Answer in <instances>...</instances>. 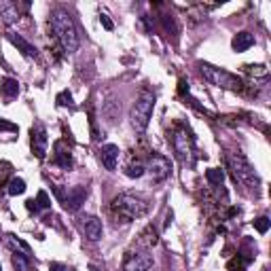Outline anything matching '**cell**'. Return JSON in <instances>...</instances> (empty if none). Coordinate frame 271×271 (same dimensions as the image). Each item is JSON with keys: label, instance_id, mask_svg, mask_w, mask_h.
<instances>
[{"label": "cell", "instance_id": "cell-4", "mask_svg": "<svg viewBox=\"0 0 271 271\" xmlns=\"http://www.w3.org/2000/svg\"><path fill=\"white\" fill-rule=\"evenodd\" d=\"M199 70H201L203 77H206L210 83L216 85V87H222V89H229V91H244V89H246L244 81L240 77H235V74L227 72L225 68H216L212 64L201 62L199 64Z\"/></svg>", "mask_w": 271, "mask_h": 271}, {"label": "cell", "instance_id": "cell-2", "mask_svg": "<svg viewBox=\"0 0 271 271\" xmlns=\"http://www.w3.org/2000/svg\"><path fill=\"white\" fill-rule=\"evenodd\" d=\"M110 210L114 216H119V218H123L127 222V220H136V218H140V216H144L148 212V203H146V199L138 197V195L125 193V195H119V197L112 199Z\"/></svg>", "mask_w": 271, "mask_h": 271}, {"label": "cell", "instance_id": "cell-13", "mask_svg": "<svg viewBox=\"0 0 271 271\" xmlns=\"http://www.w3.org/2000/svg\"><path fill=\"white\" fill-rule=\"evenodd\" d=\"M6 38H9L11 40V43L13 45H15L17 47V49L19 51H22L24 53V55H28V57H34V55H36V47H34L32 43H28V40H26L24 36H19V34L17 32H13V30H9V32H6Z\"/></svg>", "mask_w": 271, "mask_h": 271}, {"label": "cell", "instance_id": "cell-21", "mask_svg": "<svg viewBox=\"0 0 271 271\" xmlns=\"http://www.w3.org/2000/svg\"><path fill=\"white\" fill-rule=\"evenodd\" d=\"M206 178H208V182L212 187H220L222 180H225V172H222V169H218V167H210L208 172H206Z\"/></svg>", "mask_w": 271, "mask_h": 271}, {"label": "cell", "instance_id": "cell-22", "mask_svg": "<svg viewBox=\"0 0 271 271\" xmlns=\"http://www.w3.org/2000/svg\"><path fill=\"white\" fill-rule=\"evenodd\" d=\"M125 176H127V178H140V176H144V165H142L140 161L130 163L125 167Z\"/></svg>", "mask_w": 271, "mask_h": 271}, {"label": "cell", "instance_id": "cell-7", "mask_svg": "<svg viewBox=\"0 0 271 271\" xmlns=\"http://www.w3.org/2000/svg\"><path fill=\"white\" fill-rule=\"evenodd\" d=\"M144 172H148L153 182H161L172 174V163H169V159L165 157V155L153 153L151 159H148V163L144 165Z\"/></svg>", "mask_w": 271, "mask_h": 271}, {"label": "cell", "instance_id": "cell-5", "mask_svg": "<svg viewBox=\"0 0 271 271\" xmlns=\"http://www.w3.org/2000/svg\"><path fill=\"white\" fill-rule=\"evenodd\" d=\"M172 146H174V153L182 165L195 163V138L185 125H178L172 132Z\"/></svg>", "mask_w": 271, "mask_h": 271}, {"label": "cell", "instance_id": "cell-9", "mask_svg": "<svg viewBox=\"0 0 271 271\" xmlns=\"http://www.w3.org/2000/svg\"><path fill=\"white\" fill-rule=\"evenodd\" d=\"M30 146L36 159L47 157V146H49V138H47V130L43 123H36L30 132Z\"/></svg>", "mask_w": 271, "mask_h": 271}, {"label": "cell", "instance_id": "cell-20", "mask_svg": "<svg viewBox=\"0 0 271 271\" xmlns=\"http://www.w3.org/2000/svg\"><path fill=\"white\" fill-rule=\"evenodd\" d=\"M11 263H13V267H15V271H30V259H28V254H24V252H13Z\"/></svg>", "mask_w": 271, "mask_h": 271}, {"label": "cell", "instance_id": "cell-6", "mask_svg": "<svg viewBox=\"0 0 271 271\" xmlns=\"http://www.w3.org/2000/svg\"><path fill=\"white\" fill-rule=\"evenodd\" d=\"M153 110H155V96L153 93H142V96L134 102L132 110H130V123L136 132H144L148 123H151V117H153Z\"/></svg>", "mask_w": 271, "mask_h": 271}, {"label": "cell", "instance_id": "cell-8", "mask_svg": "<svg viewBox=\"0 0 271 271\" xmlns=\"http://www.w3.org/2000/svg\"><path fill=\"white\" fill-rule=\"evenodd\" d=\"M53 191H55L57 199L64 203V208L68 210V212H77L87 199V189L85 187H72V189H68V191H62V189L55 187Z\"/></svg>", "mask_w": 271, "mask_h": 271}, {"label": "cell", "instance_id": "cell-1", "mask_svg": "<svg viewBox=\"0 0 271 271\" xmlns=\"http://www.w3.org/2000/svg\"><path fill=\"white\" fill-rule=\"evenodd\" d=\"M49 26L53 34H55L57 43L62 45V49L66 53H74L79 49V34H77V26H74V19L70 17V13L64 9H55L51 11L49 15Z\"/></svg>", "mask_w": 271, "mask_h": 271}, {"label": "cell", "instance_id": "cell-27", "mask_svg": "<svg viewBox=\"0 0 271 271\" xmlns=\"http://www.w3.org/2000/svg\"><path fill=\"white\" fill-rule=\"evenodd\" d=\"M178 93H180V96L189 93V83H187L185 79H180V81H178Z\"/></svg>", "mask_w": 271, "mask_h": 271}, {"label": "cell", "instance_id": "cell-15", "mask_svg": "<svg viewBox=\"0 0 271 271\" xmlns=\"http://www.w3.org/2000/svg\"><path fill=\"white\" fill-rule=\"evenodd\" d=\"M252 45H254V34H250V32H237L231 40V47H233L235 53L248 51Z\"/></svg>", "mask_w": 271, "mask_h": 271}, {"label": "cell", "instance_id": "cell-10", "mask_svg": "<svg viewBox=\"0 0 271 271\" xmlns=\"http://www.w3.org/2000/svg\"><path fill=\"white\" fill-rule=\"evenodd\" d=\"M151 267H153V254L148 252H132L123 261V271H148Z\"/></svg>", "mask_w": 271, "mask_h": 271}, {"label": "cell", "instance_id": "cell-28", "mask_svg": "<svg viewBox=\"0 0 271 271\" xmlns=\"http://www.w3.org/2000/svg\"><path fill=\"white\" fill-rule=\"evenodd\" d=\"M100 22H102V26H104L106 30H112V28H114L112 22H110V19H108V15H104V13H102V15H100Z\"/></svg>", "mask_w": 271, "mask_h": 271}, {"label": "cell", "instance_id": "cell-18", "mask_svg": "<svg viewBox=\"0 0 271 271\" xmlns=\"http://www.w3.org/2000/svg\"><path fill=\"white\" fill-rule=\"evenodd\" d=\"M250 261H252V256H244V254H237V256H233L231 261H229V265H227V269L229 271H246V267L250 265Z\"/></svg>", "mask_w": 271, "mask_h": 271}, {"label": "cell", "instance_id": "cell-3", "mask_svg": "<svg viewBox=\"0 0 271 271\" xmlns=\"http://www.w3.org/2000/svg\"><path fill=\"white\" fill-rule=\"evenodd\" d=\"M227 163H229V169H231L235 182H240V185L248 187V189H254V191L261 187L259 174L254 172V167L250 165V161L244 157V155H240V153L229 155V157H227Z\"/></svg>", "mask_w": 271, "mask_h": 271}, {"label": "cell", "instance_id": "cell-19", "mask_svg": "<svg viewBox=\"0 0 271 271\" xmlns=\"http://www.w3.org/2000/svg\"><path fill=\"white\" fill-rule=\"evenodd\" d=\"M6 193H9L11 197L24 195V193H26V180H24V178H11L9 185H6Z\"/></svg>", "mask_w": 271, "mask_h": 271}, {"label": "cell", "instance_id": "cell-30", "mask_svg": "<svg viewBox=\"0 0 271 271\" xmlns=\"http://www.w3.org/2000/svg\"><path fill=\"white\" fill-rule=\"evenodd\" d=\"M49 271H66L62 265H57V263H51L49 265Z\"/></svg>", "mask_w": 271, "mask_h": 271}, {"label": "cell", "instance_id": "cell-23", "mask_svg": "<svg viewBox=\"0 0 271 271\" xmlns=\"http://www.w3.org/2000/svg\"><path fill=\"white\" fill-rule=\"evenodd\" d=\"M36 208L38 210H49L51 208V199H49V195H47V191H38V195H36Z\"/></svg>", "mask_w": 271, "mask_h": 271}, {"label": "cell", "instance_id": "cell-16", "mask_svg": "<svg viewBox=\"0 0 271 271\" xmlns=\"http://www.w3.org/2000/svg\"><path fill=\"white\" fill-rule=\"evenodd\" d=\"M0 93L6 98V100H13V98H17V93H19V83H17V79H2L0 81Z\"/></svg>", "mask_w": 271, "mask_h": 271}, {"label": "cell", "instance_id": "cell-12", "mask_svg": "<svg viewBox=\"0 0 271 271\" xmlns=\"http://www.w3.org/2000/svg\"><path fill=\"white\" fill-rule=\"evenodd\" d=\"M119 146L117 144H104L100 148V161H102V165H104L108 172H114V167H117L119 163Z\"/></svg>", "mask_w": 271, "mask_h": 271}, {"label": "cell", "instance_id": "cell-17", "mask_svg": "<svg viewBox=\"0 0 271 271\" xmlns=\"http://www.w3.org/2000/svg\"><path fill=\"white\" fill-rule=\"evenodd\" d=\"M0 17L6 24H13L19 19V6L15 2H0Z\"/></svg>", "mask_w": 271, "mask_h": 271}, {"label": "cell", "instance_id": "cell-31", "mask_svg": "<svg viewBox=\"0 0 271 271\" xmlns=\"http://www.w3.org/2000/svg\"><path fill=\"white\" fill-rule=\"evenodd\" d=\"M0 271H2V265H0Z\"/></svg>", "mask_w": 271, "mask_h": 271}, {"label": "cell", "instance_id": "cell-11", "mask_svg": "<svg viewBox=\"0 0 271 271\" xmlns=\"http://www.w3.org/2000/svg\"><path fill=\"white\" fill-rule=\"evenodd\" d=\"M81 229H83L85 235L89 237L91 242H98L100 237H102V231H104V227H102V220L96 218V216H91V214L81 216Z\"/></svg>", "mask_w": 271, "mask_h": 271}, {"label": "cell", "instance_id": "cell-25", "mask_svg": "<svg viewBox=\"0 0 271 271\" xmlns=\"http://www.w3.org/2000/svg\"><path fill=\"white\" fill-rule=\"evenodd\" d=\"M246 68V72L248 74H252V77H267L269 70L265 66H261V64H256V66H244Z\"/></svg>", "mask_w": 271, "mask_h": 271}, {"label": "cell", "instance_id": "cell-32", "mask_svg": "<svg viewBox=\"0 0 271 271\" xmlns=\"http://www.w3.org/2000/svg\"><path fill=\"white\" fill-rule=\"evenodd\" d=\"M263 271H269V269H263Z\"/></svg>", "mask_w": 271, "mask_h": 271}, {"label": "cell", "instance_id": "cell-14", "mask_svg": "<svg viewBox=\"0 0 271 271\" xmlns=\"http://www.w3.org/2000/svg\"><path fill=\"white\" fill-rule=\"evenodd\" d=\"M53 163L59 165L62 169H70L72 167V155L70 148L64 146V142H57L55 144V155H53Z\"/></svg>", "mask_w": 271, "mask_h": 271}, {"label": "cell", "instance_id": "cell-24", "mask_svg": "<svg viewBox=\"0 0 271 271\" xmlns=\"http://www.w3.org/2000/svg\"><path fill=\"white\" fill-rule=\"evenodd\" d=\"M57 106H68V108H72L74 106V100H72V93L70 91H62V93H57Z\"/></svg>", "mask_w": 271, "mask_h": 271}, {"label": "cell", "instance_id": "cell-26", "mask_svg": "<svg viewBox=\"0 0 271 271\" xmlns=\"http://www.w3.org/2000/svg\"><path fill=\"white\" fill-rule=\"evenodd\" d=\"M254 227H256V231H259V233H267L269 227H271V220L267 218V216H259V218L254 220Z\"/></svg>", "mask_w": 271, "mask_h": 271}, {"label": "cell", "instance_id": "cell-29", "mask_svg": "<svg viewBox=\"0 0 271 271\" xmlns=\"http://www.w3.org/2000/svg\"><path fill=\"white\" fill-rule=\"evenodd\" d=\"M26 208H28L30 212H34V214L38 212V208H36V201H34V199H28V201H26Z\"/></svg>", "mask_w": 271, "mask_h": 271}]
</instances>
